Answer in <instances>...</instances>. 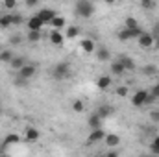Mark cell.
<instances>
[{"label":"cell","instance_id":"obj_23","mask_svg":"<svg viewBox=\"0 0 159 157\" xmlns=\"http://www.w3.org/2000/svg\"><path fill=\"white\" fill-rule=\"evenodd\" d=\"M143 74L148 76V78H154V76H157L159 74V70H157L156 65H144V67H143Z\"/></svg>","mask_w":159,"mask_h":157},{"label":"cell","instance_id":"obj_40","mask_svg":"<svg viewBox=\"0 0 159 157\" xmlns=\"http://www.w3.org/2000/svg\"><path fill=\"white\" fill-rule=\"evenodd\" d=\"M104 2H106V4H107V6H113V4H115V2H117V0H104Z\"/></svg>","mask_w":159,"mask_h":157},{"label":"cell","instance_id":"obj_1","mask_svg":"<svg viewBox=\"0 0 159 157\" xmlns=\"http://www.w3.org/2000/svg\"><path fill=\"white\" fill-rule=\"evenodd\" d=\"M76 15L81 19H91L94 15V4L91 0H76Z\"/></svg>","mask_w":159,"mask_h":157},{"label":"cell","instance_id":"obj_36","mask_svg":"<svg viewBox=\"0 0 159 157\" xmlns=\"http://www.w3.org/2000/svg\"><path fill=\"white\" fill-rule=\"evenodd\" d=\"M2 4H4L6 9H15L17 7V0H2Z\"/></svg>","mask_w":159,"mask_h":157},{"label":"cell","instance_id":"obj_8","mask_svg":"<svg viewBox=\"0 0 159 157\" xmlns=\"http://www.w3.org/2000/svg\"><path fill=\"white\" fill-rule=\"evenodd\" d=\"M48 39H50V43L52 44H56V46H61L63 43H65V35L61 34V30H52L50 34H48Z\"/></svg>","mask_w":159,"mask_h":157},{"label":"cell","instance_id":"obj_33","mask_svg":"<svg viewBox=\"0 0 159 157\" xmlns=\"http://www.w3.org/2000/svg\"><path fill=\"white\" fill-rule=\"evenodd\" d=\"M115 92H117V96H120V98H126L128 96V87L126 85H119L115 89Z\"/></svg>","mask_w":159,"mask_h":157},{"label":"cell","instance_id":"obj_39","mask_svg":"<svg viewBox=\"0 0 159 157\" xmlns=\"http://www.w3.org/2000/svg\"><path fill=\"white\" fill-rule=\"evenodd\" d=\"M28 7H35V4H39V0H24Z\"/></svg>","mask_w":159,"mask_h":157},{"label":"cell","instance_id":"obj_16","mask_svg":"<svg viewBox=\"0 0 159 157\" xmlns=\"http://www.w3.org/2000/svg\"><path fill=\"white\" fill-rule=\"evenodd\" d=\"M80 48H81L85 54H94V50H96L94 41L93 39H81L80 41Z\"/></svg>","mask_w":159,"mask_h":157},{"label":"cell","instance_id":"obj_31","mask_svg":"<svg viewBox=\"0 0 159 157\" xmlns=\"http://www.w3.org/2000/svg\"><path fill=\"white\" fill-rule=\"evenodd\" d=\"M72 111H74V113H83V111H85V104H83L81 100H74V102H72Z\"/></svg>","mask_w":159,"mask_h":157},{"label":"cell","instance_id":"obj_28","mask_svg":"<svg viewBox=\"0 0 159 157\" xmlns=\"http://www.w3.org/2000/svg\"><path fill=\"white\" fill-rule=\"evenodd\" d=\"M124 28H129V30H135V28H139V22H137V19H133V17H126V19H124Z\"/></svg>","mask_w":159,"mask_h":157},{"label":"cell","instance_id":"obj_27","mask_svg":"<svg viewBox=\"0 0 159 157\" xmlns=\"http://www.w3.org/2000/svg\"><path fill=\"white\" fill-rule=\"evenodd\" d=\"M13 56H15V54H13L11 50H2V52H0V63H7V65H9V61L13 59Z\"/></svg>","mask_w":159,"mask_h":157},{"label":"cell","instance_id":"obj_3","mask_svg":"<svg viewBox=\"0 0 159 157\" xmlns=\"http://www.w3.org/2000/svg\"><path fill=\"white\" fill-rule=\"evenodd\" d=\"M144 30L139 26V28H135V30H129V28H122V30H119V34H117V37H119V41H122V43H126V41H131V39H137L141 34H143Z\"/></svg>","mask_w":159,"mask_h":157},{"label":"cell","instance_id":"obj_7","mask_svg":"<svg viewBox=\"0 0 159 157\" xmlns=\"http://www.w3.org/2000/svg\"><path fill=\"white\" fill-rule=\"evenodd\" d=\"M104 139H106V133H104L102 128L91 129V135L87 137V144H94V142H100V141H104Z\"/></svg>","mask_w":159,"mask_h":157},{"label":"cell","instance_id":"obj_6","mask_svg":"<svg viewBox=\"0 0 159 157\" xmlns=\"http://www.w3.org/2000/svg\"><path fill=\"white\" fill-rule=\"evenodd\" d=\"M17 74H19V76H22V78H26V79H32L35 74H37V67H35V65H32V63H26L20 70H17Z\"/></svg>","mask_w":159,"mask_h":157},{"label":"cell","instance_id":"obj_30","mask_svg":"<svg viewBox=\"0 0 159 157\" xmlns=\"http://www.w3.org/2000/svg\"><path fill=\"white\" fill-rule=\"evenodd\" d=\"M141 7L144 11H152L156 7V0H141Z\"/></svg>","mask_w":159,"mask_h":157},{"label":"cell","instance_id":"obj_24","mask_svg":"<svg viewBox=\"0 0 159 157\" xmlns=\"http://www.w3.org/2000/svg\"><path fill=\"white\" fill-rule=\"evenodd\" d=\"M78 35H80L78 26H67V30H65V39H76Z\"/></svg>","mask_w":159,"mask_h":157},{"label":"cell","instance_id":"obj_9","mask_svg":"<svg viewBox=\"0 0 159 157\" xmlns=\"http://www.w3.org/2000/svg\"><path fill=\"white\" fill-rule=\"evenodd\" d=\"M26 26H28V30H41L44 26V22H43V19H41L39 15H32L26 20Z\"/></svg>","mask_w":159,"mask_h":157},{"label":"cell","instance_id":"obj_29","mask_svg":"<svg viewBox=\"0 0 159 157\" xmlns=\"http://www.w3.org/2000/svg\"><path fill=\"white\" fill-rule=\"evenodd\" d=\"M28 41H30V43H39L41 41V30H28Z\"/></svg>","mask_w":159,"mask_h":157},{"label":"cell","instance_id":"obj_26","mask_svg":"<svg viewBox=\"0 0 159 157\" xmlns=\"http://www.w3.org/2000/svg\"><path fill=\"white\" fill-rule=\"evenodd\" d=\"M17 142H20V135L17 133H7L4 137V144H17Z\"/></svg>","mask_w":159,"mask_h":157},{"label":"cell","instance_id":"obj_32","mask_svg":"<svg viewBox=\"0 0 159 157\" xmlns=\"http://www.w3.org/2000/svg\"><path fill=\"white\" fill-rule=\"evenodd\" d=\"M150 152H152V154H156V155H159V135H156V137L152 139V144H150Z\"/></svg>","mask_w":159,"mask_h":157},{"label":"cell","instance_id":"obj_25","mask_svg":"<svg viewBox=\"0 0 159 157\" xmlns=\"http://www.w3.org/2000/svg\"><path fill=\"white\" fill-rule=\"evenodd\" d=\"M9 26H13V19H11V15L4 13L2 19H0V30H6V28H9Z\"/></svg>","mask_w":159,"mask_h":157},{"label":"cell","instance_id":"obj_34","mask_svg":"<svg viewBox=\"0 0 159 157\" xmlns=\"http://www.w3.org/2000/svg\"><path fill=\"white\" fill-rule=\"evenodd\" d=\"M11 19H13V24H15V26H19V24H22V20H24L20 13H11Z\"/></svg>","mask_w":159,"mask_h":157},{"label":"cell","instance_id":"obj_20","mask_svg":"<svg viewBox=\"0 0 159 157\" xmlns=\"http://www.w3.org/2000/svg\"><path fill=\"white\" fill-rule=\"evenodd\" d=\"M156 100H159V81L148 91V98H146V104H154Z\"/></svg>","mask_w":159,"mask_h":157},{"label":"cell","instance_id":"obj_35","mask_svg":"<svg viewBox=\"0 0 159 157\" xmlns=\"http://www.w3.org/2000/svg\"><path fill=\"white\" fill-rule=\"evenodd\" d=\"M15 85H17V87H26V85H28V79L17 74V78H15Z\"/></svg>","mask_w":159,"mask_h":157},{"label":"cell","instance_id":"obj_12","mask_svg":"<svg viewBox=\"0 0 159 157\" xmlns=\"http://www.w3.org/2000/svg\"><path fill=\"white\" fill-rule=\"evenodd\" d=\"M111 83H113V78H111L109 74H104V76H100V78L96 79V87H98L100 91H107V89L111 87Z\"/></svg>","mask_w":159,"mask_h":157},{"label":"cell","instance_id":"obj_41","mask_svg":"<svg viewBox=\"0 0 159 157\" xmlns=\"http://www.w3.org/2000/svg\"><path fill=\"white\" fill-rule=\"evenodd\" d=\"M2 15H4V13H0V19H2Z\"/></svg>","mask_w":159,"mask_h":157},{"label":"cell","instance_id":"obj_15","mask_svg":"<svg viewBox=\"0 0 159 157\" xmlns=\"http://www.w3.org/2000/svg\"><path fill=\"white\" fill-rule=\"evenodd\" d=\"M94 56H96L98 61H102V63L109 61V57H111V54H109V50H107L106 46H98V48L94 50Z\"/></svg>","mask_w":159,"mask_h":157},{"label":"cell","instance_id":"obj_10","mask_svg":"<svg viewBox=\"0 0 159 157\" xmlns=\"http://www.w3.org/2000/svg\"><path fill=\"white\" fill-rule=\"evenodd\" d=\"M39 129L37 128H34V126H28L26 129H24V139L28 141V142H35L37 139H39Z\"/></svg>","mask_w":159,"mask_h":157},{"label":"cell","instance_id":"obj_4","mask_svg":"<svg viewBox=\"0 0 159 157\" xmlns=\"http://www.w3.org/2000/svg\"><path fill=\"white\" fill-rule=\"evenodd\" d=\"M146 98H148V91L141 89V91L133 92V96H131V105H133V107H141V105H146Z\"/></svg>","mask_w":159,"mask_h":157},{"label":"cell","instance_id":"obj_19","mask_svg":"<svg viewBox=\"0 0 159 157\" xmlns=\"http://www.w3.org/2000/svg\"><path fill=\"white\" fill-rule=\"evenodd\" d=\"M54 30H63L65 26H67V22H65V17H59V15H56L50 22H48Z\"/></svg>","mask_w":159,"mask_h":157},{"label":"cell","instance_id":"obj_13","mask_svg":"<svg viewBox=\"0 0 159 157\" xmlns=\"http://www.w3.org/2000/svg\"><path fill=\"white\" fill-rule=\"evenodd\" d=\"M96 113H98L100 117L106 120V118L113 117V113H115V107H113V105H109V104H104V105H100V107L96 109Z\"/></svg>","mask_w":159,"mask_h":157},{"label":"cell","instance_id":"obj_17","mask_svg":"<svg viewBox=\"0 0 159 157\" xmlns=\"http://www.w3.org/2000/svg\"><path fill=\"white\" fill-rule=\"evenodd\" d=\"M119 61L124 65V69H126V72H133L137 67H135V61L131 59V57H128V56H120Z\"/></svg>","mask_w":159,"mask_h":157},{"label":"cell","instance_id":"obj_11","mask_svg":"<svg viewBox=\"0 0 159 157\" xmlns=\"http://www.w3.org/2000/svg\"><path fill=\"white\" fill-rule=\"evenodd\" d=\"M87 124H89L91 129H98V128H102L104 118L100 117L98 113H93V115H89V118H87Z\"/></svg>","mask_w":159,"mask_h":157},{"label":"cell","instance_id":"obj_21","mask_svg":"<svg viewBox=\"0 0 159 157\" xmlns=\"http://www.w3.org/2000/svg\"><path fill=\"white\" fill-rule=\"evenodd\" d=\"M104 141H106V144H107L109 148H113V146H119V144H120V135H117V133H107Z\"/></svg>","mask_w":159,"mask_h":157},{"label":"cell","instance_id":"obj_18","mask_svg":"<svg viewBox=\"0 0 159 157\" xmlns=\"http://www.w3.org/2000/svg\"><path fill=\"white\" fill-rule=\"evenodd\" d=\"M109 69H111V74H113V76H124V72H126L124 65L120 63L119 59H117V61H113V63L109 65Z\"/></svg>","mask_w":159,"mask_h":157},{"label":"cell","instance_id":"obj_22","mask_svg":"<svg viewBox=\"0 0 159 157\" xmlns=\"http://www.w3.org/2000/svg\"><path fill=\"white\" fill-rule=\"evenodd\" d=\"M37 15L43 19V22H44V24H48V22L56 17V11H54V9H41Z\"/></svg>","mask_w":159,"mask_h":157},{"label":"cell","instance_id":"obj_37","mask_svg":"<svg viewBox=\"0 0 159 157\" xmlns=\"http://www.w3.org/2000/svg\"><path fill=\"white\" fill-rule=\"evenodd\" d=\"M150 120L154 124H159V109H152L150 111Z\"/></svg>","mask_w":159,"mask_h":157},{"label":"cell","instance_id":"obj_38","mask_svg":"<svg viewBox=\"0 0 159 157\" xmlns=\"http://www.w3.org/2000/svg\"><path fill=\"white\" fill-rule=\"evenodd\" d=\"M9 43H11V44H20V43H22V37H20V35H11Z\"/></svg>","mask_w":159,"mask_h":157},{"label":"cell","instance_id":"obj_2","mask_svg":"<svg viewBox=\"0 0 159 157\" xmlns=\"http://www.w3.org/2000/svg\"><path fill=\"white\" fill-rule=\"evenodd\" d=\"M69 76H70V63L59 61L57 65H54V69H52V78L54 79L63 81V79H67Z\"/></svg>","mask_w":159,"mask_h":157},{"label":"cell","instance_id":"obj_14","mask_svg":"<svg viewBox=\"0 0 159 157\" xmlns=\"http://www.w3.org/2000/svg\"><path fill=\"white\" fill-rule=\"evenodd\" d=\"M24 65H26V57H24V56H17V54H15L13 59L9 61V67H11L13 70H20Z\"/></svg>","mask_w":159,"mask_h":157},{"label":"cell","instance_id":"obj_5","mask_svg":"<svg viewBox=\"0 0 159 157\" xmlns=\"http://www.w3.org/2000/svg\"><path fill=\"white\" fill-rule=\"evenodd\" d=\"M137 41H139V46H141V48H152V46H156L154 35L148 34V32H143V34L137 37Z\"/></svg>","mask_w":159,"mask_h":157}]
</instances>
